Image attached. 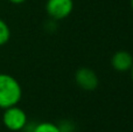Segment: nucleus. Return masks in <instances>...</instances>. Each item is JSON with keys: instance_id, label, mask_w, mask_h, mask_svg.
<instances>
[{"instance_id": "f257e3e1", "label": "nucleus", "mask_w": 133, "mask_h": 132, "mask_svg": "<svg viewBox=\"0 0 133 132\" xmlns=\"http://www.w3.org/2000/svg\"><path fill=\"white\" fill-rule=\"evenodd\" d=\"M22 98V88L14 76L0 74V109L18 105Z\"/></svg>"}, {"instance_id": "f03ea898", "label": "nucleus", "mask_w": 133, "mask_h": 132, "mask_svg": "<svg viewBox=\"0 0 133 132\" xmlns=\"http://www.w3.org/2000/svg\"><path fill=\"white\" fill-rule=\"evenodd\" d=\"M2 123H4L5 128L9 131H22L28 123V117L25 110L19 108L18 105H14V107L4 109Z\"/></svg>"}, {"instance_id": "7ed1b4c3", "label": "nucleus", "mask_w": 133, "mask_h": 132, "mask_svg": "<svg viewBox=\"0 0 133 132\" xmlns=\"http://www.w3.org/2000/svg\"><path fill=\"white\" fill-rule=\"evenodd\" d=\"M74 11V0H47L46 12L49 19L61 21L66 19Z\"/></svg>"}, {"instance_id": "20e7f679", "label": "nucleus", "mask_w": 133, "mask_h": 132, "mask_svg": "<svg viewBox=\"0 0 133 132\" xmlns=\"http://www.w3.org/2000/svg\"><path fill=\"white\" fill-rule=\"evenodd\" d=\"M75 83L78 88L85 91H94L98 88L99 78L95 70L88 67H81L75 72Z\"/></svg>"}, {"instance_id": "39448f33", "label": "nucleus", "mask_w": 133, "mask_h": 132, "mask_svg": "<svg viewBox=\"0 0 133 132\" xmlns=\"http://www.w3.org/2000/svg\"><path fill=\"white\" fill-rule=\"evenodd\" d=\"M133 65V55L127 50H118L111 56V67L118 72L130 71Z\"/></svg>"}, {"instance_id": "423d86ee", "label": "nucleus", "mask_w": 133, "mask_h": 132, "mask_svg": "<svg viewBox=\"0 0 133 132\" xmlns=\"http://www.w3.org/2000/svg\"><path fill=\"white\" fill-rule=\"evenodd\" d=\"M32 132H60L57 124L51 122H41V123L34 124Z\"/></svg>"}, {"instance_id": "0eeeda50", "label": "nucleus", "mask_w": 133, "mask_h": 132, "mask_svg": "<svg viewBox=\"0 0 133 132\" xmlns=\"http://www.w3.org/2000/svg\"><path fill=\"white\" fill-rule=\"evenodd\" d=\"M11 39V29L9 26L2 19H0V47L6 44Z\"/></svg>"}, {"instance_id": "6e6552de", "label": "nucleus", "mask_w": 133, "mask_h": 132, "mask_svg": "<svg viewBox=\"0 0 133 132\" xmlns=\"http://www.w3.org/2000/svg\"><path fill=\"white\" fill-rule=\"evenodd\" d=\"M60 132H75L76 126L70 119H63L57 124Z\"/></svg>"}, {"instance_id": "1a4fd4ad", "label": "nucleus", "mask_w": 133, "mask_h": 132, "mask_svg": "<svg viewBox=\"0 0 133 132\" xmlns=\"http://www.w3.org/2000/svg\"><path fill=\"white\" fill-rule=\"evenodd\" d=\"M8 1L14 5H21V4H23V2H26L27 0H8Z\"/></svg>"}, {"instance_id": "9d476101", "label": "nucleus", "mask_w": 133, "mask_h": 132, "mask_svg": "<svg viewBox=\"0 0 133 132\" xmlns=\"http://www.w3.org/2000/svg\"><path fill=\"white\" fill-rule=\"evenodd\" d=\"M130 71H131V77H132V81H133V65H132V68H131Z\"/></svg>"}, {"instance_id": "9b49d317", "label": "nucleus", "mask_w": 133, "mask_h": 132, "mask_svg": "<svg viewBox=\"0 0 133 132\" xmlns=\"http://www.w3.org/2000/svg\"><path fill=\"white\" fill-rule=\"evenodd\" d=\"M130 4H131V8H132V11H133V0L130 1Z\"/></svg>"}]
</instances>
